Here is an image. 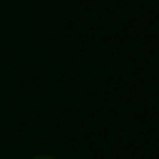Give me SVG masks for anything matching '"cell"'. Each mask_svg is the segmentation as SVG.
Masks as SVG:
<instances>
[{
	"instance_id": "obj_1",
	"label": "cell",
	"mask_w": 159,
	"mask_h": 159,
	"mask_svg": "<svg viewBox=\"0 0 159 159\" xmlns=\"http://www.w3.org/2000/svg\"><path fill=\"white\" fill-rule=\"evenodd\" d=\"M34 159H55V157H52V156H38V157H34Z\"/></svg>"
}]
</instances>
